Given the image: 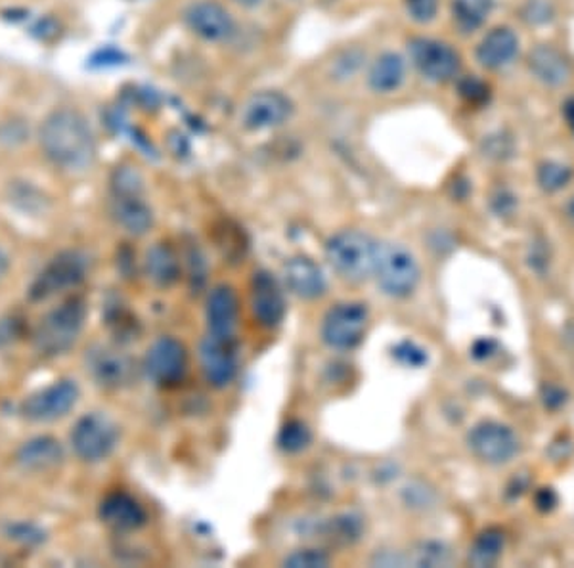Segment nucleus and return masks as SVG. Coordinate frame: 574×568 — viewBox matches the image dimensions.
<instances>
[{
    "label": "nucleus",
    "instance_id": "b1692460",
    "mask_svg": "<svg viewBox=\"0 0 574 568\" xmlns=\"http://www.w3.org/2000/svg\"><path fill=\"white\" fill-rule=\"evenodd\" d=\"M146 274L159 287H171L180 280L182 264L177 251L169 243H156L146 253Z\"/></svg>",
    "mask_w": 574,
    "mask_h": 568
},
{
    "label": "nucleus",
    "instance_id": "bb28decb",
    "mask_svg": "<svg viewBox=\"0 0 574 568\" xmlns=\"http://www.w3.org/2000/svg\"><path fill=\"white\" fill-rule=\"evenodd\" d=\"M503 551V533L498 528H488L477 536L469 551V562L477 568L492 567Z\"/></svg>",
    "mask_w": 574,
    "mask_h": 568
},
{
    "label": "nucleus",
    "instance_id": "f8f14e48",
    "mask_svg": "<svg viewBox=\"0 0 574 568\" xmlns=\"http://www.w3.org/2000/svg\"><path fill=\"white\" fill-rule=\"evenodd\" d=\"M187 347L174 337H159L144 358L146 376L158 385L179 383L187 374Z\"/></svg>",
    "mask_w": 574,
    "mask_h": 568
},
{
    "label": "nucleus",
    "instance_id": "7ed1b4c3",
    "mask_svg": "<svg viewBox=\"0 0 574 568\" xmlns=\"http://www.w3.org/2000/svg\"><path fill=\"white\" fill-rule=\"evenodd\" d=\"M86 303L81 297H72L56 306L39 322L33 341L41 355H64L79 339L85 327Z\"/></svg>",
    "mask_w": 574,
    "mask_h": 568
},
{
    "label": "nucleus",
    "instance_id": "a19ab883",
    "mask_svg": "<svg viewBox=\"0 0 574 568\" xmlns=\"http://www.w3.org/2000/svg\"><path fill=\"white\" fill-rule=\"evenodd\" d=\"M555 504H557V496L553 494L552 488H542L536 494V505H539V509H542V512H552Z\"/></svg>",
    "mask_w": 574,
    "mask_h": 568
},
{
    "label": "nucleus",
    "instance_id": "ea45409f",
    "mask_svg": "<svg viewBox=\"0 0 574 568\" xmlns=\"http://www.w3.org/2000/svg\"><path fill=\"white\" fill-rule=\"evenodd\" d=\"M544 402L548 408H560L565 402V392L553 385H548L544 389Z\"/></svg>",
    "mask_w": 574,
    "mask_h": 568
},
{
    "label": "nucleus",
    "instance_id": "f3484780",
    "mask_svg": "<svg viewBox=\"0 0 574 568\" xmlns=\"http://www.w3.org/2000/svg\"><path fill=\"white\" fill-rule=\"evenodd\" d=\"M209 335L234 337L240 322V298L232 285H215L205 305Z\"/></svg>",
    "mask_w": 574,
    "mask_h": 568
},
{
    "label": "nucleus",
    "instance_id": "a878e982",
    "mask_svg": "<svg viewBox=\"0 0 574 568\" xmlns=\"http://www.w3.org/2000/svg\"><path fill=\"white\" fill-rule=\"evenodd\" d=\"M495 0H453V20L461 33H474L487 23Z\"/></svg>",
    "mask_w": 574,
    "mask_h": 568
},
{
    "label": "nucleus",
    "instance_id": "e433bc0d",
    "mask_svg": "<svg viewBox=\"0 0 574 568\" xmlns=\"http://www.w3.org/2000/svg\"><path fill=\"white\" fill-rule=\"evenodd\" d=\"M10 534H14V536H10V538H15V540L22 541H31L43 540V536H41V530L35 528L33 525H14L10 526Z\"/></svg>",
    "mask_w": 574,
    "mask_h": 568
},
{
    "label": "nucleus",
    "instance_id": "4468645a",
    "mask_svg": "<svg viewBox=\"0 0 574 568\" xmlns=\"http://www.w3.org/2000/svg\"><path fill=\"white\" fill-rule=\"evenodd\" d=\"M294 114V104L278 91H261L253 94L242 107V125L252 133L276 128Z\"/></svg>",
    "mask_w": 574,
    "mask_h": 568
},
{
    "label": "nucleus",
    "instance_id": "72a5a7b5",
    "mask_svg": "<svg viewBox=\"0 0 574 568\" xmlns=\"http://www.w3.org/2000/svg\"><path fill=\"white\" fill-rule=\"evenodd\" d=\"M408 15L416 23H429L437 18L438 0H406Z\"/></svg>",
    "mask_w": 574,
    "mask_h": 568
},
{
    "label": "nucleus",
    "instance_id": "1a4fd4ad",
    "mask_svg": "<svg viewBox=\"0 0 574 568\" xmlns=\"http://www.w3.org/2000/svg\"><path fill=\"white\" fill-rule=\"evenodd\" d=\"M412 64L417 72L433 83H446L453 81L459 73L461 60L450 44L431 39V36H416L408 44Z\"/></svg>",
    "mask_w": 574,
    "mask_h": 568
},
{
    "label": "nucleus",
    "instance_id": "20e7f679",
    "mask_svg": "<svg viewBox=\"0 0 574 568\" xmlns=\"http://www.w3.org/2000/svg\"><path fill=\"white\" fill-rule=\"evenodd\" d=\"M373 276L378 280L381 292L389 297H410L419 284V264L416 256L401 243H380Z\"/></svg>",
    "mask_w": 574,
    "mask_h": 568
},
{
    "label": "nucleus",
    "instance_id": "9b49d317",
    "mask_svg": "<svg viewBox=\"0 0 574 568\" xmlns=\"http://www.w3.org/2000/svg\"><path fill=\"white\" fill-rule=\"evenodd\" d=\"M200 362L201 371L211 387H228L237 374L236 339L208 334L200 345Z\"/></svg>",
    "mask_w": 574,
    "mask_h": 568
},
{
    "label": "nucleus",
    "instance_id": "c85d7f7f",
    "mask_svg": "<svg viewBox=\"0 0 574 568\" xmlns=\"http://www.w3.org/2000/svg\"><path fill=\"white\" fill-rule=\"evenodd\" d=\"M539 185L545 192H560L573 178V169L560 161H544L539 167Z\"/></svg>",
    "mask_w": 574,
    "mask_h": 568
},
{
    "label": "nucleus",
    "instance_id": "a211bd4d",
    "mask_svg": "<svg viewBox=\"0 0 574 568\" xmlns=\"http://www.w3.org/2000/svg\"><path fill=\"white\" fill-rule=\"evenodd\" d=\"M100 519L117 533H132L146 525L148 515L137 497L117 491L102 499Z\"/></svg>",
    "mask_w": 574,
    "mask_h": 568
},
{
    "label": "nucleus",
    "instance_id": "79ce46f5",
    "mask_svg": "<svg viewBox=\"0 0 574 568\" xmlns=\"http://www.w3.org/2000/svg\"><path fill=\"white\" fill-rule=\"evenodd\" d=\"M563 115H565V122H567L568 127L574 133V98H568L563 104Z\"/></svg>",
    "mask_w": 574,
    "mask_h": 568
},
{
    "label": "nucleus",
    "instance_id": "ddd939ff",
    "mask_svg": "<svg viewBox=\"0 0 574 568\" xmlns=\"http://www.w3.org/2000/svg\"><path fill=\"white\" fill-rule=\"evenodd\" d=\"M184 22L195 35L209 43H223L236 33V22L215 0H195L184 10Z\"/></svg>",
    "mask_w": 574,
    "mask_h": 568
},
{
    "label": "nucleus",
    "instance_id": "f03ea898",
    "mask_svg": "<svg viewBox=\"0 0 574 568\" xmlns=\"http://www.w3.org/2000/svg\"><path fill=\"white\" fill-rule=\"evenodd\" d=\"M378 245L380 243L362 230H341L331 235L326 245V256L344 282L360 284L373 274Z\"/></svg>",
    "mask_w": 574,
    "mask_h": 568
},
{
    "label": "nucleus",
    "instance_id": "6e6552de",
    "mask_svg": "<svg viewBox=\"0 0 574 568\" xmlns=\"http://www.w3.org/2000/svg\"><path fill=\"white\" fill-rule=\"evenodd\" d=\"M79 400V387L72 379H62L29 395L22 402L23 418L33 423H51L72 412Z\"/></svg>",
    "mask_w": 574,
    "mask_h": 568
},
{
    "label": "nucleus",
    "instance_id": "f257e3e1",
    "mask_svg": "<svg viewBox=\"0 0 574 568\" xmlns=\"http://www.w3.org/2000/svg\"><path fill=\"white\" fill-rule=\"evenodd\" d=\"M39 143L44 157L54 167L67 172L86 171L93 167L98 144L93 127L75 107H60L44 119Z\"/></svg>",
    "mask_w": 574,
    "mask_h": 568
},
{
    "label": "nucleus",
    "instance_id": "5701e85b",
    "mask_svg": "<svg viewBox=\"0 0 574 568\" xmlns=\"http://www.w3.org/2000/svg\"><path fill=\"white\" fill-rule=\"evenodd\" d=\"M15 462L20 463L22 470L35 473L54 470L64 462V448L52 436H36L18 450Z\"/></svg>",
    "mask_w": 574,
    "mask_h": 568
},
{
    "label": "nucleus",
    "instance_id": "2f4dec72",
    "mask_svg": "<svg viewBox=\"0 0 574 568\" xmlns=\"http://www.w3.org/2000/svg\"><path fill=\"white\" fill-rule=\"evenodd\" d=\"M284 565L291 568H323L330 565V557L318 549H301L286 557Z\"/></svg>",
    "mask_w": 574,
    "mask_h": 568
},
{
    "label": "nucleus",
    "instance_id": "c9c22d12",
    "mask_svg": "<svg viewBox=\"0 0 574 568\" xmlns=\"http://www.w3.org/2000/svg\"><path fill=\"white\" fill-rule=\"evenodd\" d=\"M524 18L531 23H545L552 20V7L545 0H531L524 8Z\"/></svg>",
    "mask_w": 574,
    "mask_h": 568
},
{
    "label": "nucleus",
    "instance_id": "9d476101",
    "mask_svg": "<svg viewBox=\"0 0 574 568\" xmlns=\"http://www.w3.org/2000/svg\"><path fill=\"white\" fill-rule=\"evenodd\" d=\"M467 444L481 462L502 465L515 457L519 439L510 427L498 421H481L467 434Z\"/></svg>",
    "mask_w": 574,
    "mask_h": 568
},
{
    "label": "nucleus",
    "instance_id": "39448f33",
    "mask_svg": "<svg viewBox=\"0 0 574 568\" xmlns=\"http://www.w3.org/2000/svg\"><path fill=\"white\" fill-rule=\"evenodd\" d=\"M88 274V259L81 251H64L44 266L35 282L29 287L31 301H46L57 293L72 290Z\"/></svg>",
    "mask_w": 574,
    "mask_h": 568
},
{
    "label": "nucleus",
    "instance_id": "c756f323",
    "mask_svg": "<svg viewBox=\"0 0 574 568\" xmlns=\"http://www.w3.org/2000/svg\"><path fill=\"white\" fill-rule=\"evenodd\" d=\"M414 562L419 565V567H445V565L450 562V551H448V547L445 544L425 541V544L417 547Z\"/></svg>",
    "mask_w": 574,
    "mask_h": 568
},
{
    "label": "nucleus",
    "instance_id": "473e14b6",
    "mask_svg": "<svg viewBox=\"0 0 574 568\" xmlns=\"http://www.w3.org/2000/svg\"><path fill=\"white\" fill-rule=\"evenodd\" d=\"M393 356H395L398 362L410 366V368H422V366L427 364V353L412 341L398 343L393 348Z\"/></svg>",
    "mask_w": 574,
    "mask_h": 568
},
{
    "label": "nucleus",
    "instance_id": "393cba45",
    "mask_svg": "<svg viewBox=\"0 0 574 568\" xmlns=\"http://www.w3.org/2000/svg\"><path fill=\"white\" fill-rule=\"evenodd\" d=\"M406 78V62L396 52H383L368 73V85L373 93L389 94L401 88Z\"/></svg>",
    "mask_w": 574,
    "mask_h": 568
},
{
    "label": "nucleus",
    "instance_id": "2eb2a0df",
    "mask_svg": "<svg viewBox=\"0 0 574 568\" xmlns=\"http://www.w3.org/2000/svg\"><path fill=\"white\" fill-rule=\"evenodd\" d=\"M86 371L100 387L119 389L132 381L135 364L129 356L117 348L96 345L86 355Z\"/></svg>",
    "mask_w": 574,
    "mask_h": 568
},
{
    "label": "nucleus",
    "instance_id": "58836bf2",
    "mask_svg": "<svg viewBox=\"0 0 574 568\" xmlns=\"http://www.w3.org/2000/svg\"><path fill=\"white\" fill-rule=\"evenodd\" d=\"M496 353V343L492 339H481V341H477L474 345V353L471 355L477 358V360H487L490 356Z\"/></svg>",
    "mask_w": 574,
    "mask_h": 568
},
{
    "label": "nucleus",
    "instance_id": "423d86ee",
    "mask_svg": "<svg viewBox=\"0 0 574 568\" xmlns=\"http://www.w3.org/2000/svg\"><path fill=\"white\" fill-rule=\"evenodd\" d=\"M119 442V431L104 413H86L72 431L73 452L83 462L98 463L114 452Z\"/></svg>",
    "mask_w": 574,
    "mask_h": 568
},
{
    "label": "nucleus",
    "instance_id": "a18cd8bd",
    "mask_svg": "<svg viewBox=\"0 0 574 568\" xmlns=\"http://www.w3.org/2000/svg\"><path fill=\"white\" fill-rule=\"evenodd\" d=\"M565 211H567L568 221L574 224V196L568 199L567 209H565Z\"/></svg>",
    "mask_w": 574,
    "mask_h": 568
},
{
    "label": "nucleus",
    "instance_id": "aec40b11",
    "mask_svg": "<svg viewBox=\"0 0 574 568\" xmlns=\"http://www.w3.org/2000/svg\"><path fill=\"white\" fill-rule=\"evenodd\" d=\"M529 70H531L532 77L552 88L567 85L568 78H571V64H568L567 56L552 44H540L536 49L531 50Z\"/></svg>",
    "mask_w": 574,
    "mask_h": 568
},
{
    "label": "nucleus",
    "instance_id": "6ab92c4d",
    "mask_svg": "<svg viewBox=\"0 0 574 568\" xmlns=\"http://www.w3.org/2000/svg\"><path fill=\"white\" fill-rule=\"evenodd\" d=\"M284 277L289 292L305 301L322 297L328 290V282L322 269L309 256H294L284 266Z\"/></svg>",
    "mask_w": 574,
    "mask_h": 568
},
{
    "label": "nucleus",
    "instance_id": "37998d69",
    "mask_svg": "<svg viewBox=\"0 0 574 568\" xmlns=\"http://www.w3.org/2000/svg\"><path fill=\"white\" fill-rule=\"evenodd\" d=\"M8 269H10V261H8V255L0 249V280L7 276Z\"/></svg>",
    "mask_w": 574,
    "mask_h": 568
},
{
    "label": "nucleus",
    "instance_id": "cd10ccee",
    "mask_svg": "<svg viewBox=\"0 0 574 568\" xmlns=\"http://www.w3.org/2000/svg\"><path fill=\"white\" fill-rule=\"evenodd\" d=\"M310 439H312V434H310L309 427L305 425L302 421L291 420L281 427L280 434H278V446L286 454H299L309 446Z\"/></svg>",
    "mask_w": 574,
    "mask_h": 568
},
{
    "label": "nucleus",
    "instance_id": "f704fd0d",
    "mask_svg": "<svg viewBox=\"0 0 574 568\" xmlns=\"http://www.w3.org/2000/svg\"><path fill=\"white\" fill-rule=\"evenodd\" d=\"M360 530H362V525H360V520L357 519V517H352V515H343V517H338V519L331 523V534H336L338 540H357Z\"/></svg>",
    "mask_w": 574,
    "mask_h": 568
},
{
    "label": "nucleus",
    "instance_id": "0eeeda50",
    "mask_svg": "<svg viewBox=\"0 0 574 568\" xmlns=\"http://www.w3.org/2000/svg\"><path fill=\"white\" fill-rule=\"evenodd\" d=\"M368 322L370 313L364 303H339L323 316V343L336 350L359 347L366 335Z\"/></svg>",
    "mask_w": 574,
    "mask_h": 568
},
{
    "label": "nucleus",
    "instance_id": "dca6fc26",
    "mask_svg": "<svg viewBox=\"0 0 574 568\" xmlns=\"http://www.w3.org/2000/svg\"><path fill=\"white\" fill-rule=\"evenodd\" d=\"M252 311L263 327L280 326L286 316V298L278 280L270 272L258 271L252 280Z\"/></svg>",
    "mask_w": 574,
    "mask_h": 568
},
{
    "label": "nucleus",
    "instance_id": "4be33fe9",
    "mask_svg": "<svg viewBox=\"0 0 574 568\" xmlns=\"http://www.w3.org/2000/svg\"><path fill=\"white\" fill-rule=\"evenodd\" d=\"M111 214L132 235H144L153 227V213L144 201V193H111Z\"/></svg>",
    "mask_w": 574,
    "mask_h": 568
},
{
    "label": "nucleus",
    "instance_id": "c03bdc74",
    "mask_svg": "<svg viewBox=\"0 0 574 568\" xmlns=\"http://www.w3.org/2000/svg\"><path fill=\"white\" fill-rule=\"evenodd\" d=\"M236 4H240V7L244 8H257L263 4V0H234Z\"/></svg>",
    "mask_w": 574,
    "mask_h": 568
},
{
    "label": "nucleus",
    "instance_id": "4c0bfd02",
    "mask_svg": "<svg viewBox=\"0 0 574 568\" xmlns=\"http://www.w3.org/2000/svg\"><path fill=\"white\" fill-rule=\"evenodd\" d=\"M492 203H495L496 213L500 214V217L511 214L513 213V209H515V198L508 192L498 193Z\"/></svg>",
    "mask_w": 574,
    "mask_h": 568
},
{
    "label": "nucleus",
    "instance_id": "7c9ffc66",
    "mask_svg": "<svg viewBox=\"0 0 574 568\" xmlns=\"http://www.w3.org/2000/svg\"><path fill=\"white\" fill-rule=\"evenodd\" d=\"M458 88L459 96L474 106H481V104L488 102V96H490V88H488L487 83L479 77H475V75L461 78Z\"/></svg>",
    "mask_w": 574,
    "mask_h": 568
},
{
    "label": "nucleus",
    "instance_id": "412c9836",
    "mask_svg": "<svg viewBox=\"0 0 574 568\" xmlns=\"http://www.w3.org/2000/svg\"><path fill=\"white\" fill-rule=\"evenodd\" d=\"M519 54V36L510 28H495L477 46V62L487 70H503Z\"/></svg>",
    "mask_w": 574,
    "mask_h": 568
}]
</instances>
